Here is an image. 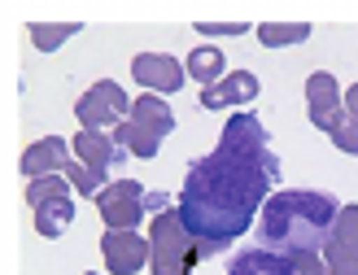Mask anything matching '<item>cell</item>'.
I'll return each instance as SVG.
<instances>
[{"instance_id":"4","label":"cell","mask_w":358,"mask_h":275,"mask_svg":"<svg viewBox=\"0 0 358 275\" xmlns=\"http://www.w3.org/2000/svg\"><path fill=\"white\" fill-rule=\"evenodd\" d=\"M171 132H175L171 105L162 97H153V92H145V97L131 101V118L114 127V140L127 149V157H157V149H162V140Z\"/></svg>"},{"instance_id":"15","label":"cell","mask_w":358,"mask_h":275,"mask_svg":"<svg viewBox=\"0 0 358 275\" xmlns=\"http://www.w3.org/2000/svg\"><path fill=\"white\" fill-rule=\"evenodd\" d=\"M66 162H70L66 140H62V136H44V140L27 144V153H22V175H27V179H44V175H52V171H66Z\"/></svg>"},{"instance_id":"22","label":"cell","mask_w":358,"mask_h":275,"mask_svg":"<svg viewBox=\"0 0 358 275\" xmlns=\"http://www.w3.org/2000/svg\"><path fill=\"white\" fill-rule=\"evenodd\" d=\"M145 206L162 214V206H171V197H166V192H149V201H145Z\"/></svg>"},{"instance_id":"16","label":"cell","mask_w":358,"mask_h":275,"mask_svg":"<svg viewBox=\"0 0 358 275\" xmlns=\"http://www.w3.org/2000/svg\"><path fill=\"white\" fill-rule=\"evenodd\" d=\"M227 75H231V70H227V57L219 48H192L188 52V79H196L201 87H214Z\"/></svg>"},{"instance_id":"23","label":"cell","mask_w":358,"mask_h":275,"mask_svg":"<svg viewBox=\"0 0 358 275\" xmlns=\"http://www.w3.org/2000/svg\"><path fill=\"white\" fill-rule=\"evenodd\" d=\"M87 275H92V271H87Z\"/></svg>"},{"instance_id":"17","label":"cell","mask_w":358,"mask_h":275,"mask_svg":"<svg viewBox=\"0 0 358 275\" xmlns=\"http://www.w3.org/2000/svg\"><path fill=\"white\" fill-rule=\"evenodd\" d=\"M310 22H262L258 27V44L262 48H284V44H306L310 40Z\"/></svg>"},{"instance_id":"10","label":"cell","mask_w":358,"mask_h":275,"mask_svg":"<svg viewBox=\"0 0 358 275\" xmlns=\"http://www.w3.org/2000/svg\"><path fill=\"white\" fill-rule=\"evenodd\" d=\"M324 262L332 275H358V206H341L332 241L324 245Z\"/></svg>"},{"instance_id":"14","label":"cell","mask_w":358,"mask_h":275,"mask_svg":"<svg viewBox=\"0 0 358 275\" xmlns=\"http://www.w3.org/2000/svg\"><path fill=\"white\" fill-rule=\"evenodd\" d=\"M75 153H79V162H87L96 175H110L122 157H127V149L114 140V136H105V132H79L75 136Z\"/></svg>"},{"instance_id":"5","label":"cell","mask_w":358,"mask_h":275,"mask_svg":"<svg viewBox=\"0 0 358 275\" xmlns=\"http://www.w3.org/2000/svg\"><path fill=\"white\" fill-rule=\"evenodd\" d=\"M27 206L35 214V232L44 241H57V236L70 227L75 218V206H70V188L62 175H44V179H27Z\"/></svg>"},{"instance_id":"13","label":"cell","mask_w":358,"mask_h":275,"mask_svg":"<svg viewBox=\"0 0 358 275\" xmlns=\"http://www.w3.org/2000/svg\"><path fill=\"white\" fill-rule=\"evenodd\" d=\"M258 92H262V83H258L254 70H231V75L219 79L214 87H201V105H206V109H227V105L254 101Z\"/></svg>"},{"instance_id":"2","label":"cell","mask_w":358,"mask_h":275,"mask_svg":"<svg viewBox=\"0 0 358 275\" xmlns=\"http://www.w3.org/2000/svg\"><path fill=\"white\" fill-rule=\"evenodd\" d=\"M341 201L315 188H284L266 197L258 214V241L271 253H324L332 241Z\"/></svg>"},{"instance_id":"21","label":"cell","mask_w":358,"mask_h":275,"mask_svg":"<svg viewBox=\"0 0 358 275\" xmlns=\"http://www.w3.org/2000/svg\"><path fill=\"white\" fill-rule=\"evenodd\" d=\"M341 101H345V114H350V118H358V83H354L350 92H341Z\"/></svg>"},{"instance_id":"9","label":"cell","mask_w":358,"mask_h":275,"mask_svg":"<svg viewBox=\"0 0 358 275\" xmlns=\"http://www.w3.org/2000/svg\"><path fill=\"white\" fill-rule=\"evenodd\" d=\"M306 118L324 136H332L336 127L350 118L345 114V101H341V87H336V79L328 75V70H315V75L306 79Z\"/></svg>"},{"instance_id":"20","label":"cell","mask_w":358,"mask_h":275,"mask_svg":"<svg viewBox=\"0 0 358 275\" xmlns=\"http://www.w3.org/2000/svg\"><path fill=\"white\" fill-rule=\"evenodd\" d=\"M192 31H201V35H245L254 27H249V22H196Z\"/></svg>"},{"instance_id":"19","label":"cell","mask_w":358,"mask_h":275,"mask_svg":"<svg viewBox=\"0 0 358 275\" xmlns=\"http://www.w3.org/2000/svg\"><path fill=\"white\" fill-rule=\"evenodd\" d=\"M332 144H336L341 153H354V157H358V118H345L341 127H336V132H332Z\"/></svg>"},{"instance_id":"11","label":"cell","mask_w":358,"mask_h":275,"mask_svg":"<svg viewBox=\"0 0 358 275\" xmlns=\"http://www.w3.org/2000/svg\"><path fill=\"white\" fill-rule=\"evenodd\" d=\"M184 75L188 66H179L175 57H166V52H140V57L131 62V79L153 92V97H171V92L184 87Z\"/></svg>"},{"instance_id":"3","label":"cell","mask_w":358,"mask_h":275,"mask_svg":"<svg viewBox=\"0 0 358 275\" xmlns=\"http://www.w3.org/2000/svg\"><path fill=\"white\" fill-rule=\"evenodd\" d=\"M210 258L206 245L184 227L179 210H162L149 223V271L153 275H192V267Z\"/></svg>"},{"instance_id":"18","label":"cell","mask_w":358,"mask_h":275,"mask_svg":"<svg viewBox=\"0 0 358 275\" xmlns=\"http://www.w3.org/2000/svg\"><path fill=\"white\" fill-rule=\"evenodd\" d=\"M27 31H31V44L40 52H52V48H62L66 40H75L79 22H31Z\"/></svg>"},{"instance_id":"8","label":"cell","mask_w":358,"mask_h":275,"mask_svg":"<svg viewBox=\"0 0 358 275\" xmlns=\"http://www.w3.org/2000/svg\"><path fill=\"white\" fill-rule=\"evenodd\" d=\"M145 201L149 197H145V188H140L136 179H114L110 188L96 197V210L105 218V232H136L140 223H145V214H149Z\"/></svg>"},{"instance_id":"12","label":"cell","mask_w":358,"mask_h":275,"mask_svg":"<svg viewBox=\"0 0 358 275\" xmlns=\"http://www.w3.org/2000/svg\"><path fill=\"white\" fill-rule=\"evenodd\" d=\"M101 258L110 267V275H140V267L149 262V236L140 232H105L101 236Z\"/></svg>"},{"instance_id":"1","label":"cell","mask_w":358,"mask_h":275,"mask_svg":"<svg viewBox=\"0 0 358 275\" xmlns=\"http://www.w3.org/2000/svg\"><path fill=\"white\" fill-rule=\"evenodd\" d=\"M275 179H280V157L271 153L266 127L258 114L245 109V114L227 118L219 149L188 167L175 210L184 218V227L206 245V253H219L227 241L254 227V214H262Z\"/></svg>"},{"instance_id":"6","label":"cell","mask_w":358,"mask_h":275,"mask_svg":"<svg viewBox=\"0 0 358 275\" xmlns=\"http://www.w3.org/2000/svg\"><path fill=\"white\" fill-rule=\"evenodd\" d=\"M227 275H332L319 253H271V249H241L231 253Z\"/></svg>"},{"instance_id":"7","label":"cell","mask_w":358,"mask_h":275,"mask_svg":"<svg viewBox=\"0 0 358 275\" xmlns=\"http://www.w3.org/2000/svg\"><path fill=\"white\" fill-rule=\"evenodd\" d=\"M75 114L83 122V132H101V127H118L131 118V101L114 79H96L92 87L75 101Z\"/></svg>"}]
</instances>
